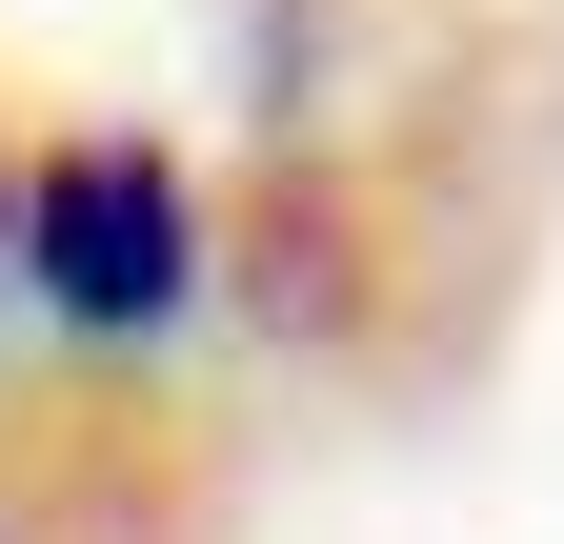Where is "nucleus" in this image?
<instances>
[{
    "label": "nucleus",
    "mask_w": 564,
    "mask_h": 544,
    "mask_svg": "<svg viewBox=\"0 0 564 544\" xmlns=\"http://www.w3.org/2000/svg\"><path fill=\"white\" fill-rule=\"evenodd\" d=\"M21 303L82 323V344H162L202 303V182L162 142H61L21 182Z\"/></svg>",
    "instance_id": "obj_1"
},
{
    "label": "nucleus",
    "mask_w": 564,
    "mask_h": 544,
    "mask_svg": "<svg viewBox=\"0 0 564 544\" xmlns=\"http://www.w3.org/2000/svg\"><path fill=\"white\" fill-rule=\"evenodd\" d=\"M0 283H21V182H0Z\"/></svg>",
    "instance_id": "obj_2"
}]
</instances>
